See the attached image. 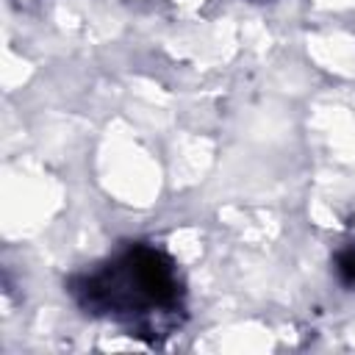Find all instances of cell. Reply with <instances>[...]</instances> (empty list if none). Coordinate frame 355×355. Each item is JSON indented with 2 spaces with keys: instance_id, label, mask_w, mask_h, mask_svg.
I'll list each match as a JSON object with an SVG mask.
<instances>
[{
  "instance_id": "1",
  "label": "cell",
  "mask_w": 355,
  "mask_h": 355,
  "mask_svg": "<svg viewBox=\"0 0 355 355\" xmlns=\"http://www.w3.org/2000/svg\"><path fill=\"white\" fill-rule=\"evenodd\" d=\"M72 294L89 313L144 319L150 311H172L180 297V283L172 261L161 250L136 244L105 269L78 277Z\"/></svg>"
},
{
  "instance_id": "2",
  "label": "cell",
  "mask_w": 355,
  "mask_h": 355,
  "mask_svg": "<svg viewBox=\"0 0 355 355\" xmlns=\"http://www.w3.org/2000/svg\"><path fill=\"white\" fill-rule=\"evenodd\" d=\"M336 275L344 286L355 288V244H349L347 250L336 255Z\"/></svg>"
}]
</instances>
